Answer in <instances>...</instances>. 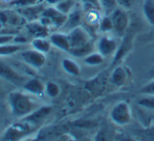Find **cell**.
Here are the masks:
<instances>
[{"label":"cell","instance_id":"18","mask_svg":"<svg viewBox=\"0 0 154 141\" xmlns=\"http://www.w3.org/2000/svg\"><path fill=\"white\" fill-rule=\"evenodd\" d=\"M62 67L67 73L71 75H77L80 74V67L78 66V64L75 62H73L72 60H69V58H65L62 61Z\"/></svg>","mask_w":154,"mask_h":141},{"label":"cell","instance_id":"19","mask_svg":"<svg viewBox=\"0 0 154 141\" xmlns=\"http://www.w3.org/2000/svg\"><path fill=\"white\" fill-rule=\"evenodd\" d=\"M35 49L41 51V52H47L51 49V41L44 40L43 38H37L32 42Z\"/></svg>","mask_w":154,"mask_h":141},{"label":"cell","instance_id":"4","mask_svg":"<svg viewBox=\"0 0 154 141\" xmlns=\"http://www.w3.org/2000/svg\"><path fill=\"white\" fill-rule=\"evenodd\" d=\"M0 77L17 86H24V84L27 82V79L24 75L20 74L18 71H16L1 60H0Z\"/></svg>","mask_w":154,"mask_h":141},{"label":"cell","instance_id":"32","mask_svg":"<svg viewBox=\"0 0 154 141\" xmlns=\"http://www.w3.org/2000/svg\"><path fill=\"white\" fill-rule=\"evenodd\" d=\"M8 24V12H0V28Z\"/></svg>","mask_w":154,"mask_h":141},{"label":"cell","instance_id":"31","mask_svg":"<svg viewBox=\"0 0 154 141\" xmlns=\"http://www.w3.org/2000/svg\"><path fill=\"white\" fill-rule=\"evenodd\" d=\"M85 5L89 6L91 8H101V3H100V0H81Z\"/></svg>","mask_w":154,"mask_h":141},{"label":"cell","instance_id":"6","mask_svg":"<svg viewBox=\"0 0 154 141\" xmlns=\"http://www.w3.org/2000/svg\"><path fill=\"white\" fill-rule=\"evenodd\" d=\"M111 18L112 24H113V29L116 30L118 34H123L128 27V23H129V18L126 13V10L122 8H116L111 14L109 15Z\"/></svg>","mask_w":154,"mask_h":141},{"label":"cell","instance_id":"33","mask_svg":"<svg viewBox=\"0 0 154 141\" xmlns=\"http://www.w3.org/2000/svg\"><path fill=\"white\" fill-rule=\"evenodd\" d=\"M13 40H15L14 36H10V34H4V36H0V45L8 44L10 42H12Z\"/></svg>","mask_w":154,"mask_h":141},{"label":"cell","instance_id":"11","mask_svg":"<svg viewBox=\"0 0 154 141\" xmlns=\"http://www.w3.org/2000/svg\"><path fill=\"white\" fill-rule=\"evenodd\" d=\"M97 49L103 56H109L116 51L118 44L113 39L108 38V37H102L97 42Z\"/></svg>","mask_w":154,"mask_h":141},{"label":"cell","instance_id":"3","mask_svg":"<svg viewBox=\"0 0 154 141\" xmlns=\"http://www.w3.org/2000/svg\"><path fill=\"white\" fill-rule=\"evenodd\" d=\"M34 129L35 127H32V124H29V122L24 120H22L21 122L14 123L4 133L3 140H19L21 138L25 137L26 135H29Z\"/></svg>","mask_w":154,"mask_h":141},{"label":"cell","instance_id":"9","mask_svg":"<svg viewBox=\"0 0 154 141\" xmlns=\"http://www.w3.org/2000/svg\"><path fill=\"white\" fill-rule=\"evenodd\" d=\"M41 20L47 21L48 24H55L57 26H61L66 21V15L58 10L57 8H47L43 12Z\"/></svg>","mask_w":154,"mask_h":141},{"label":"cell","instance_id":"36","mask_svg":"<svg viewBox=\"0 0 154 141\" xmlns=\"http://www.w3.org/2000/svg\"><path fill=\"white\" fill-rule=\"evenodd\" d=\"M0 90H1V89H0Z\"/></svg>","mask_w":154,"mask_h":141},{"label":"cell","instance_id":"15","mask_svg":"<svg viewBox=\"0 0 154 141\" xmlns=\"http://www.w3.org/2000/svg\"><path fill=\"white\" fill-rule=\"evenodd\" d=\"M143 13L149 24L154 25V0H145L143 4Z\"/></svg>","mask_w":154,"mask_h":141},{"label":"cell","instance_id":"14","mask_svg":"<svg viewBox=\"0 0 154 141\" xmlns=\"http://www.w3.org/2000/svg\"><path fill=\"white\" fill-rule=\"evenodd\" d=\"M127 70L125 68H123V67H116L113 70V72L111 73V76H110L111 83L116 87H122L127 82Z\"/></svg>","mask_w":154,"mask_h":141},{"label":"cell","instance_id":"8","mask_svg":"<svg viewBox=\"0 0 154 141\" xmlns=\"http://www.w3.org/2000/svg\"><path fill=\"white\" fill-rule=\"evenodd\" d=\"M51 112V108L48 106H44V107H41L40 109L35 110L32 113H29V115L24 116L23 120L29 122V124H32V127H36L40 122H42Z\"/></svg>","mask_w":154,"mask_h":141},{"label":"cell","instance_id":"26","mask_svg":"<svg viewBox=\"0 0 154 141\" xmlns=\"http://www.w3.org/2000/svg\"><path fill=\"white\" fill-rule=\"evenodd\" d=\"M41 1L42 0H13L11 5L16 6V8H25V6L39 4Z\"/></svg>","mask_w":154,"mask_h":141},{"label":"cell","instance_id":"16","mask_svg":"<svg viewBox=\"0 0 154 141\" xmlns=\"http://www.w3.org/2000/svg\"><path fill=\"white\" fill-rule=\"evenodd\" d=\"M27 29L37 38H44V37L47 36V28L42 23L41 24H39V23H29L27 25Z\"/></svg>","mask_w":154,"mask_h":141},{"label":"cell","instance_id":"27","mask_svg":"<svg viewBox=\"0 0 154 141\" xmlns=\"http://www.w3.org/2000/svg\"><path fill=\"white\" fill-rule=\"evenodd\" d=\"M102 32H109V30L113 29V24H112L111 18H110L109 15H106L101 21V24H100Z\"/></svg>","mask_w":154,"mask_h":141},{"label":"cell","instance_id":"22","mask_svg":"<svg viewBox=\"0 0 154 141\" xmlns=\"http://www.w3.org/2000/svg\"><path fill=\"white\" fill-rule=\"evenodd\" d=\"M73 5H75V0H63L58 4H56V8L63 14L67 15L72 10Z\"/></svg>","mask_w":154,"mask_h":141},{"label":"cell","instance_id":"12","mask_svg":"<svg viewBox=\"0 0 154 141\" xmlns=\"http://www.w3.org/2000/svg\"><path fill=\"white\" fill-rule=\"evenodd\" d=\"M49 41L53 45L56 47L62 49L64 51H68L70 49V45H69V40L67 34H53L49 37Z\"/></svg>","mask_w":154,"mask_h":141},{"label":"cell","instance_id":"20","mask_svg":"<svg viewBox=\"0 0 154 141\" xmlns=\"http://www.w3.org/2000/svg\"><path fill=\"white\" fill-rule=\"evenodd\" d=\"M100 3H101V8L106 15H110L116 8H119L116 0H100Z\"/></svg>","mask_w":154,"mask_h":141},{"label":"cell","instance_id":"13","mask_svg":"<svg viewBox=\"0 0 154 141\" xmlns=\"http://www.w3.org/2000/svg\"><path fill=\"white\" fill-rule=\"evenodd\" d=\"M44 8L40 6V4H35V5L25 6V8H19V13L22 17H25L26 19H35L38 16L43 14Z\"/></svg>","mask_w":154,"mask_h":141},{"label":"cell","instance_id":"17","mask_svg":"<svg viewBox=\"0 0 154 141\" xmlns=\"http://www.w3.org/2000/svg\"><path fill=\"white\" fill-rule=\"evenodd\" d=\"M24 89L29 92L34 93V94H40L43 92V85L40 83V81L36 79L27 80V82L24 84Z\"/></svg>","mask_w":154,"mask_h":141},{"label":"cell","instance_id":"23","mask_svg":"<svg viewBox=\"0 0 154 141\" xmlns=\"http://www.w3.org/2000/svg\"><path fill=\"white\" fill-rule=\"evenodd\" d=\"M21 49V45H0V56H10Z\"/></svg>","mask_w":154,"mask_h":141},{"label":"cell","instance_id":"2","mask_svg":"<svg viewBox=\"0 0 154 141\" xmlns=\"http://www.w3.org/2000/svg\"><path fill=\"white\" fill-rule=\"evenodd\" d=\"M10 104L15 116H26L35 109V104L32 99L21 92H13L10 95Z\"/></svg>","mask_w":154,"mask_h":141},{"label":"cell","instance_id":"25","mask_svg":"<svg viewBox=\"0 0 154 141\" xmlns=\"http://www.w3.org/2000/svg\"><path fill=\"white\" fill-rule=\"evenodd\" d=\"M81 22V13L79 10H73L69 14L68 17V26L72 29L75 27H78L79 23Z\"/></svg>","mask_w":154,"mask_h":141},{"label":"cell","instance_id":"35","mask_svg":"<svg viewBox=\"0 0 154 141\" xmlns=\"http://www.w3.org/2000/svg\"><path fill=\"white\" fill-rule=\"evenodd\" d=\"M149 75H150V79L152 80L154 79V66L151 68V70H150V73H149Z\"/></svg>","mask_w":154,"mask_h":141},{"label":"cell","instance_id":"34","mask_svg":"<svg viewBox=\"0 0 154 141\" xmlns=\"http://www.w3.org/2000/svg\"><path fill=\"white\" fill-rule=\"evenodd\" d=\"M61 1H63V0H46V2L49 4H58Z\"/></svg>","mask_w":154,"mask_h":141},{"label":"cell","instance_id":"10","mask_svg":"<svg viewBox=\"0 0 154 141\" xmlns=\"http://www.w3.org/2000/svg\"><path fill=\"white\" fill-rule=\"evenodd\" d=\"M64 130L61 127L57 125H51V127L43 128L38 132L37 140H55L61 138Z\"/></svg>","mask_w":154,"mask_h":141},{"label":"cell","instance_id":"5","mask_svg":"<svg viewBox=\"0 0 154 141\" xmlns=\"http://www.w3.org/2000/svg\"><path fill=\"white\" fill-rule=\"evenodd\" d=\"M111 120L119 125H125L131 120V111L129 105L126 103H119L113 107L110 112Z\"/></svg>","mask_w":154,"mask_h":141},{"label":"cell","instance_id":"29","mask_svg":"<svg viewBox=\"0 0 154 141\" xmlns=\"http://www.w3.org/2000/svg\"><path fill=\"white\" fill-rule=\"evenodd\" d=\"M140 93L144 95H154V79L140 89Z\"/></svg>","mask_w":154,"mask_h":141},{"label":"cell","instance_id":"24","mask_svg":"<svg viewBox=\"0 0 154 141\" xmlns=\"http://www.w3.org/2000/svg\"><path fill=\"white\" fill-rule=\"evenodd\" d=\"M138 106L149 110H154V95H146L137 100Z\"/></svg>","mask_w":154,"mask_h":141},{"label":"cell","instance_id":"28","mask_svg":"<svg viewBox=\"0 0 154 141\" xmlns=\"http://www.w3.org/2000/svg\"><path fill=\"white\" fill-rule=\"evenodd\" d=\"M46 93H47V95H49L51 97L58 96V95H59V93H60L59 86H58L57 84L51 82V83H48L46 85Z\"/></svg>","mask_w":154,"mask_h":141},{"label":"cell","instance_id":"7","mask_svg":"<svg viewBox=\"0 0 154 141\" xmlns=\"http://www.w3.org/2000/svg\"><path fill=\"white\" fill-rule=\"evenodd\" d=\"M21 58L27 65H31L35 68H40L45 63V56L43 55V52L37 50V49L23 51L21 53Z\"/></svg>","mask_w":154,"mask_h":141},{"label":"cell","instance_id":"1","mask_svg":"<svg viewBox=\"0 0 154 141\" xmlns=\"http://www.w3.org/2000/svg\"><path fill=\"white\" fill-rule=\"evenodd\" d=\"M70 49L69 52L75 56H86L92 51V45L90 43L89 36L81 27H75L68 34Z\"/></svg>","mask_w":154,"mask_h":141},{"label":"cell","instance_id":"21","mask_svg":"<svg viewBox=\"0 0 154 141\" xmlns=\"http://www.w3.org/2000/svg\"><path fill=\"white\" fill-rule=\"evenodd\" d=\"M84 62H85L86 64L90 65V66H97V65H101L102 63L104 62V56L100 52L89 53L88 56H85Z\"/></svg>","mask_w":154,"mask_h":141},{"label":"cell","instance_id":"30","mask_svg":"<svg viewBox=\"0 0 154 141\" xmlns=\"http://www.w3.org/2000/svg\"><path fill=\"white\" fill-rule=\"evenodd\" d=\"M116 1H118L119 6L126 10L132 8V6L135 3V0H116Z\"/></svg>","mask_w":154,"mask_h":141}]
</instances>
